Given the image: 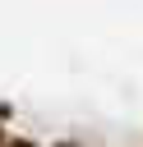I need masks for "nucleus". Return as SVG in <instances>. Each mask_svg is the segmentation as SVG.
<instances>
[{
  "label": "nucleus",
  "mask_w": 143,
  "mask_h": 147,
  "mask_svg": "<svg viewBox=\"0 0 143 147\" xmlns=\"http://www.w3.org/2000/svg\"><path fill=\"white\" fill-rule=\"evenodd\" d=\"M18 147H23V142H18Z\"/></svg>",
  "instance_id": "obj_1"
}]
</instances>
